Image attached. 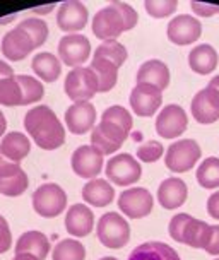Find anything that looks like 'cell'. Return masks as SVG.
Segmentation results:
<instances>
[{"label": "cell", "instance_id": "cell-1", "mask_svg": "<svg viewBox=\"0 0 219 260\" xmlns=\"http://www.w3.org/2000/svg\"><path fill=\"white\" fill-rule=\"evenodd\" d=\"M24 128L36 146L45 151H55L65 142V128L55 111L46 105L31 108L24 117Z\"/></svg>", "mask_w": 219, "mask_h": 260}, {"label": "cell", "instance_id": "cell-2", "mask_svg": "<svg viewBox=\"0 0 219 260\" xmlns=\"http://www.w3.org/2000/svg\"><path fill=\"white\" fill-rule=\"evenodd\" d=\"M139 16L136 9L125 2H111L100 9L92 17V32L101 41H113L122 32L137 26Z\"/></svg>", "mask_w": 219, "mask_h": 260}, {"label": "cell", "instance_id": "cell-3", "mask_svg": "<svg viewBox=\"0 0 219 260\" xmlns=\"http://www.w3.org/2000/svg\"><path fill=\"white\" fill-rule=\"evenodd\" d=\"M168 233L178 243L187 245L190 248L204 250L211 238V226L206 221L195 219L187 212L175 214L168 224Z\"/></svg>", "mask_w": 219, "mask_h": 260}, {"label": "cell", "instance_id": "cell-4", "mask_svg": "<svg viewBox=\"0 0 219 260\" xmlns=\"http://www.w3.org/2000/svg\"><path fill=\"white\" fill-rule=\"evenodd\" d=\"M96 235L106 248H123L130 240V226L127 219L118 212H106L96 224Z\"/></svg>", "mask_w": 219, "mask_h": 260}, {"label": "cell", "instance_id": "cell-5", "mask_svg": "<svg viewBox=\"0 0 219 260\" xmlns=\"http://www.w3.org/2000/svg\"><path fill=\"white\" fill-rule=\"evenodd\" d=\"M31 201L36 214L45 219H53L67 207V193L57 183H43L35 190Z\"/></svg>", "mask_w": 219, "mask_h": 260}, {"label": "cell", "instance_id": "cell-6", "mask_svg": "<svg viewBox=\"0 0 219 260\" xmlns=\"http://www.w3.org/2000/svg\"><path fill=\"white\" fill-rule=\"evenodd\" d=\"M202 156L200 146L192 139H181L168 147L165 154L166 168L173 173H187Z\"/></svg>", "mask_w": 219, "mask_h": 260}, {"label": "cell", "instance_id": "cell-7", "mask_svg": "<svg viewBox=\"0 0 219 260\" xmlns=\"http://www.w3.org/2000/svg\"><path fill=\"white\" fill-rule=\"evenodd\" d=\"M105 173L111 183L118 185V187H129L141 180L142 166L132 154L122 152V154H116L108 159Z\"/></svg>", "mask_w": 219, "mask_h": 260}, {"label": "cell", "instance_id": "cell-8", "mask_svg": "<svg viewBox=\"0 0 219 260\" xmlns=\"http://www.w3.org/2000/svg\"><path fill=\"white\" fill-rule=\"evenodd\" d=\"M64 89L74 103L89 101L98 92V79L89 67H76L65 77Z\"/></svg>", "mask_w": 219, "mask_h": 260}, {"label": "cell", "instance_id": "cell-9", "mask_svg": "<svg viewBox=\"0 0 219 260\" xmlns=\"http://www.w3.org/2000/svg\"><path fill=\"white\" fill-rule=\"evenodd\" d=\"M127 137L129 132L123 127L110 122V120H101L91 130V146L96 147L103 156H108L118 151L127 141Z\"/></svg>", "mask_w": 219, "mask_h": 260}, {"label": "cell", "instance_id": "cell-10", "mask_svg": "<svg viewBox=\"0 0 219 260\" xmlns=\"http://www.w3.org/2000/svg\"><path fill=\"white\" fill-rule=\"evenodd\" d=\"M154 199L151 192L142 187H132L120 193L118 197V209L130 219H142L151 214Z\"/></svg>", "mask_w": 219, "mask_h": 260}, {"label": "cell", "instance_id": "cell-11", "mask_svg": "<svg viewBox=\"0 0 219 260\" xmlns=\"http://www.w3.org/2000/svg\"><path fill=\"white\" fill-rule=\"evenodd\" d=\"M91 55V43L82 35H67L58 41V58L69 67H82Z\"/></svg>", "mask_w": 219, "mask_h": 260}, {"label": "cell", "instance_id": "cell-12", "mask_svg": "<svg viewBox=\"0 0 219 260\" xmlns=\"http://www.w3.org/2000/svg\"><path fill=\"white\" fill-rule=\"evenodd\" d=\"M166 36L171 43L178 46L192 45L202 36V24L197 17L181 14V16H176L168 22Z\"/></svg>", "mask_w": 219, "mask_h": 260}, {"label": "cell", "instance_id": "cell-13", "mask_svg": "<svg viewBox=\"0 0 219 260\" xmlns=\"http://www.w3.org/2000/svg\"><path fill=\"white\" fill-rule=\"evenodd\" d=\"M187 111L180 105H166L156 118V132L163 139H176L187 130Z\"/></svg>", "mask_w": 219, "mask_h": 260}, {"label": "cell", "instance_id": "cell-14", "mask_svg": "<svg viewBox=\"0 0 219 260\" xmlns=\"http://www.w3.org/2000/svg\"><path fill=\"white\" fill-rule=\"evenodd\" d=\"M103 154L92 146H79L72 152L71 166L74 173L81 178L95 180L103 170Z\"/></svg>", "mask_w": 219, "mask_h": 260}, {"label": "cell", "instance_id": "cell-15", "mask_svg": "<svg viewBox=\"0 0 219 260\" xmlns=\"http://www.w3.org/2000/svg\"><path fill=\"white\" fill-rule=\"evenodd\" d=\"M130 106L137 117H152L163 105V91L151 84H136L130 91Z\"/></svg>", "mask_w": 219, "mask_h": 260}, {"label": "cell", "instance_id": "cell-16", "mask_svg": "<svg viewBox=\"0 0 219 260\" xmlns=\"http://www.w3.org/2000/svg\"><path fill=\"white\" fill-rule=\"evenodd\" d=\"M87 19H89V12L86 6L77 0H67V2L60 4L57 12V24L62 31L76 35L86 27Z\"/></svg>", "mask_w": 219, "mask_h": 260}, {"label": "cell", "instance_id": "cell-17", "mask_svg": "<svg viewBox=\"0 0 219 260\" xmlns=\"http://www.w3.org/2000/svg\"><path fill=\"white\" fill-rule=\"evenodd\" d=\"M96 123V108L89 101L74 103L65 111V125L69 132L76 136H84L86 132L95 128Z\"/></svg>", "mask_w": 219, "mask_h": 260}, {"label": "cell", "instance_id": "cell-18", "mask_svg": "<svg viewBox=\"0 0 219 260\" xmlns=\"http://www.w3.org/2000/svg\"><path fill=\"white\" fill-rule=\"evenodd\" d=\"M187 197L189 187L178 176H170V178L163 180L158 187V202L163 209H168V211L181 207L187 202Z\"/></svg>", "mask_w": 219, "mask_h": 260}, {"label": "cell", "instance_id": "cell-19", "mask_svg": "<svg viewBox=\"0 0 219 260\" xmlns=\"http://www.w3.org/2000/svg\"><path fill=\"white\" fill-rule=\"evenodd\" d=\"M95 228V212L86 204H74L65 214V230L74 238H84Z\"/></svg>", "mask_w": 219, "mask_h": 260}, {"label": "cell", "instance_id": "cell-20", "mask_svg": "<svg viewBox=\"0 0 219 260\" xmlns=\"http://www.w3.org/2000/svg\"><path fill=\"white\" fill-rule=\"evenodd\" d=\"M190 111H192L195 122L209 125L219 120V100L212 94L207 87L200 89L197 94L192 98L190 103Z\"/></svg>", "mask_w": 219, "mask_h": 260}, {"label": "cell", "instance_id": "cell-21", "mask_svg": "<svg viewBox=\"0 0 219 260\" xmlns=\"http://www.w3.org/2000/svg\"><path fill=\"white\" fill-rule=\"evenodd\" d=\"M33 50H35L33 40L27 36V32L19 29L17 26L9 31L2 40V53H4V57L9 58L11 62L24 60Z\"/></svg>", "mask_w": 219, "mask_h": 260}, {"label": "cell", "instance_id": "cell-22", "mask_svg": "<svg viewBox=\"0 0 219 260\" xmlns=\"http://www.w3.org/2000/svg\"><path fill=\"white\" fill-rule=\"evenodd\" d=\"M136 79L137 84H151L160 91H165L170 86V69L161 60L151 58L139 67Z\"/></svg>", "mask_w": 219, "mask_h": 260}, {"label": "cell", "instance_id": "cell-23", "mask_svg": "<svg viewBox=\"0 0 219 260\" xmlns=\"http://www.w3.org/2000/svg\"><path fill=\"white\" fill-rule=\"evenodd\" d=\"M29 187V178L26 171L17 162H11L0 173V193L6 197H19Z\"/></svg>", "mask_w": 219, "mask_h": 260}, {"label": "cell", "instance_id": "cell-24", "mask_svg": "<svg viewBox=\"0 0 219 260\" xmlns=\"http://www.w3.org/2000/svg\"><path fill=\"white\" fill-rule=\"evenodd\" d=\"M82 199L86 201V204H89L92 207H106L113 202L115 188L111 187L108 180L103 178L89 180L82 187Z\"/></svg>", "mask_w": 219, "mask_h": 260}, {"label": "cell", "instance_id": "cell-25", "mask_svg": "<svg viewBox=\"0 0 219 260\" xmlns=\"http://www.w3.org/2000/svg\"><path fill=\"white\" fill-rule=\"evenodd\" d=\"M16 253H29L36 258L45 260L50 253V240L41 231H26L16 241Z\"/></svg>", "mask_w": 219, "mask_h": 260}, {"label": "cell", "instance_id": "cell-26", "mask_svg": "<svg viewBox=\"0 0 219 260\" xmlns=\"http://www.w3.org/2000/svg\"><path fill=\"white\" fill-rule=\"evenodd\" d=\"M217 62H219L217 52L214 50V46L207 43L197 45L189 53L190 69L195 74H199V76H209L211 72H214L217 67Z\"/></svg>", "mask_w": 219, "mask_h": 260}, {"label": "cell", "instance_id": "cell-27", "mask_svg": "<svg viewBox=\"0 0 219 260\" xmlns=\"http://www.w3.org/2000/svg\"><path fill=\"white\" fill-rule=\"evenodd\" d=\"M127 260H181L178 252L163 241H146L132 250Z\"/></svg>", "mask_w": 219, "mask_h": 260}, {"label": "cell", "instance_id": "cell-28", "mask_svg": "<svg viewBox=\"0 0 219 260\" xmlns=\"http://www.w3.org/2000/svg\"><path fill=\"white\" fill-rule=\"evenodd\" d=\"M0 151L2 154L12 162H19L29 154L31 142L22 132H7L0 142Z\"/></svg>", "mask_w": 219, "mask_h": 260}, {"label": "cell", "instance_id": "cell-29", "mask_svg": "<svg viewBox=\"0 0 219 260\" xmlns=\"http://www.w3.org/2000/svg\"><path fill=\"white\" fill-rule=\"evenodd\" d=\"M31 69L41 81L55 82L62 74V62L53 53L41 52L35 55V58L31 62Z\"/></svg>", "mask_w": 219, "mask_h": 260}, {"label": "cell", "instance_id": "cell-30", "mask_svg": "<svg viewBox=\"0 0 219 260\" xmlns=\"http://www.w3.org/2000/svg\"><path fill=\"white\" fill-rule=\"evenodd\" d=\"M89 69L98 79V92H108L118 81V67L105 58H92Z\"/></svg>", "mask_w": 219, "mask_h": 260}, {"label": "cell", "instance_id": "cell-31", "mask_svg": "<svg viewBox=\"0 0 219 260\" xmlns=\"http://www.w3.org/2000/svg\"><path fill=\"white\" fill-rule=\"evenodd\" d=\"M86 248L76 238L60 240L52 252V260H84Z\"/></svg>", "mask_w": 219, "mask_h": 260}, {"label": "cell", "instance_id": "cell-32", "mask_svg": "<svg viewBox=\"0 0 219 260\" xmlns=\"http://www.w3.org/2000/svg\"><path fill=\"white\" fill-rule=\"evenodd\" d=\"M197 182L202 188H219V157H207L197 168Z\"/></svg>", "mask_w": 219, "mask_h": 260}, {"label": "cell", "instance_id": "cell-33", "mask_svg": "<svg viewBox=\"0 0 219 260\" xmlns=\"http://www.w3.org/2000/svg\"><path fill=\"white\" fill-rule=\"evenodd\" d=\"M127 57H129L127 48H125L122 43H118L116 40H113V41H103V43H101L95 50V55H92V58L110 60V62H113L118 69L125 63Z\"/></svg>", "mask_w": 219, "mask_h": 260}, {"label": "cell", "instance_id": "cell-34", "mask_svg": "<svg viewBox=\"0 0 219 260\" xmlns=\"http://www.w3.org/2000/svg\"><path fill=\"white\" fill-rule=\"evenodd\" d=\"M16 81L19 82L21 92H22V105H33L41 101V98L45 96V87L36 77L31 76H16Z\"/></svg>", "mask_w": 219, "mask_h": 260}, {"label": "cell", "instance_id": "cell-35", "mask_svg": "<svg viewBox=\"0 0 219 260\" xmlns=\"http://www.w3.org/2000/svg\"><path fill=\"white\" fill-rule=\"evenodd\" d=\"M17 27L27 32V36L33 40L35 48H40L48 38V24L43 19H38V17H27V19L21 21Z\"/></svg>", "mask_w": 219, "mask_h": 260}, {"label": "cell", "instance_id": "cell-36", "mask_svg": "<svg viewBox=\"0 0 219 260\" xmlns=\"http://www.w3.org/2000/svg\"><path fill=\"white\" fill-rule=\"evenodd\" d=\"M0 105L4 106H21L22 92L16 76L9 79H0Z\"/></svg>", "mask_w": 219, "mask_h": 260}, {"label": "cell", "instance_id": "cell-37", "mask_svg": "<svg viewBox=\"0 0 219 260\" xmlns=\"http://www.w3.org/2000/svg\"><path fill=\"white\" fill-rule=\"evenodd\" d=\"M101 120H110V122L123 127L129 134L134 127V120H132L130 111L120 105H113V106H110V108H106L103 111V115H101Z\"/></svg>", "mask_w": 219, "mask_h": 260}, {"label": "cell", "instance_id": "cell-38", "mask_svg": "<svg viewBox=\"0 0 219 260\" xmlns=\"http://www.w3.org/2000/svg\"><path fill=\"white\" fill-rule=\"evenodd\" d=\"M176 7H178V2L176 0H146L144 2V9L151 17H156V19H163V17L171 16Z\"/></svg>", "mask_w": 219, "mask_h": 260}, {"label": "cell", "instance_id": "cell-39", "mask_svg": "<svg viewBox=\"0 0 219 260\" xmlns=\"http://www.w3.org/2000/svg\"><path fill=\"white\" fill-rule=\"evenodd\" d=\"M165 154V147L158 141H147L137 147V159L142 162H156Z\"/></svg>", "mask_w": 219, "mask_h": 260}, {"label": "cell", "instance_id": "cell-40", "mask_svg": "<svg viewBox=\"0 0 219 260\" xmlns=\"http://www.w3.org/2000/svg\"><path fill=\"white\" fill-rule=\"evenodd\" d=\"M12 247V231L9 226L7 219L0 214V255L9 252V248Z\"/></svg>", "mask_w": 219, "mask_h": 260}, {"label": "cell", "instance_id": "cell-41", "mask_svg": "<svg viewBox=\"0 0 219 260\" xmlns=\"http://www.w3.org/2000/svg\"><path fill=\"white\" fill-rule=\"evenodd\" d=\"M190 7H192L194 14H197L200 17H212L219 14V6H214V4H204V2H190Z\"/></svg>", "mask_w": 219, "mask_h": 260}, {"label": "cell", "instance_id": "cell-42", "mask_svg": "<svg viewBox=\"0 0 219 260\" xmlns=\"http://www.w3.org/2000/svg\"><path fill=\"white\" fill-rule=\"evenodd\" d=\"M209 255H219V224L211 226V238L207 247L204 248Z\"/></svg>", "mask_w": 219, "mask_h": 260}, {"label": "cell", "instance_id": "cell-43", "mask_svg": "<svg viewBox=\"0 0 219 260\" xmlns=\"http://www.w3.org/2000/svg\"><path fill=\"white\" fill-rule=\"evenodd\" d=\"M206 209H207V214L209 216L219 221V190H217V192H214L211 197L207 199Z\"/></svg>", "mask_w": 219, "mask_h": 260}, {"label": "cell", "instance_id": "cell-44", "mask_svg": "<svg viewBox=\"0 0 219 260\" xmlns=\"http://www.w3.org/2000/svg\"><path fill=\"white\" fill-rule=\"evenodd\" d=\"M9 77H14L12 67L4 62V60H0V79H9Z\"/></svg>", "mask_w": 219, "mask_h": 260}, {"label": "cell", "instance_id": "cell-45", "mask_svg": "<svg viewBox=\"0 0 219 260\" xmlns=\"http://www.w3.org/2000/svg\"><path fill=\"white\" fill-rule=\"evenodd\" d=\"M206 87H207V89H209V91H211V92H212V94H214V96H216V98H217V100H219V76H216V77H212V79H211V81H209V84H207Z\"/></svg>", "mask_w": 219, "mask_h": 260}, {"label": "cell", "instance_id": "cell-46", "mask_svg": "<svg viewBox=\"0 0 219 260\" xmlns=\"http://www.w3.org/2000/svg\"><path fill=\"white\" fill-rule=\"evenodd\" d=\"M55 9V4H50V6H43V7H35L33 12L35 14H50Z\"/></svg>", "mask_w": 219, "mask_h": 260}, {"label": "cell", "instance_id": "cell-47", "mask_svg": "<svg viewBox=\"0 0 219 260\" xmlns=\"http://www.w3.org/2000/svg\"><path fill=\"white\" fill-rule=\"evenodd\" d=\"M6 130H7V120H6V115L0 110V137L6 136Z\"/></svg>", "mask_w": 219, "mask_h": 260}, {"label": "cell", "instance_id": "cell-48", "mask_svg": "<svg viewBox=\"0 0 219 260\" xmlns=\"http://www.w3.org/2000/svg\"><path fill=\"white\" fill-rule=\"evenodd\" d=\"M12 260H40V258H36L35 255H29V253H16Z\"/></svg>", "mask_w": 219, "mask_h": 260}, {"label": "cell", "instance_id": "cell-49", "mask_svg": "<svg viewBox=\"0 0 219 260\" xmlns=\"http://www.w3.org/2000/svg\"><path fill=\"white\" fill-rule=\"evenodd\" d=\"M11 162H12V161H9V159H7V157H6V156H4V154H2V151H0V173H2V171H4V170H6V168H7V166H9V165H11Z\"/></svg>", "mask_w": 219, "mask_h": 260}, {"label": "cell", "instance_id": "cell-50", "mask_svg": "<svg viewBox=\"0 0 219 260\" xmlns=\"http://www.w3.org/2000/svg\"><path fill=\"white\" fill-rule=\"evenodd\" d=\"M14 17H16V16H11V17H6V19H0V24H6V22H7V21H12V19H14Z\"/></svg>", "mask_w": 219, "mask_h": 260}, {"label": "cell", "instance_id": "cell-51", "mask_svg": "<svg viewBox=\"0 0 219 260\" xmlns=\"http://www.w3.org/2000/svg\"><path fill=\"white\" fill-rule=\"evenodd\" d=\"M100 260H118V258H115V257H103V258H100Z\"/></svg>", "mask_w": 219, "mask_h": 260}, {"label": "cell", "instance_id": "cell-52", "mask_svg": "<svg viewBox=\"0 0 219 260\" xmlns=\"http://www.w3.org/2000/svg\"><path fill=\"white\" fill-rule=\"evenodd\" d=\"M214 260H219V257H216V258H214Z\"/></svg>", "mask_w": 219, "mask_h": 260}]
</instances>
